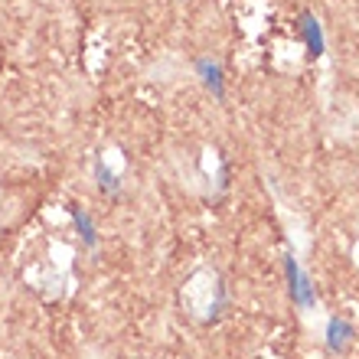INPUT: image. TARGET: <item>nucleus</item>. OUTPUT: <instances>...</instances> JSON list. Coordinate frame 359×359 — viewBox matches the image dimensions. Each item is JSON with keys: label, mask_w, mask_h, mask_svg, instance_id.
Returning a JSON list of instances; mask_svg holds the SVG:
<instances>
[{"label": "nucleus", "mask_w": 359, "mask_h": 359, "mask_svg": "<svg viewBox=\"0 0 359 359\" xmlns=\"http://www.w3.org/2000/svg\"><path fill=\"white\" fill-rule=\"evenodd\" d=\"M284 271H287V294H291V301L301 304L304 311H311L313 307V287H311V281L301 274L294 255H284Z\"/></svg>", "instance_id": "f257e3e1"}, {"label": "nucleus", "mask_w": 359, "mask_h": 359, "mask_svg": "<svg viewBox=\"0 0 359 359\" xmlns=\"http://www.w3.org/2000/svg\"><path fill=\"white\" fill-rule=\"evenodd\" d=\"M297 29H301V39H304V46H307V56L311 59L323 56V49H327V43H323V29H320V20L313 17L311 10H304L301 13Z\"/></svg>", "instance_id": "f03ea898"}, {"label": "nucleus", "mask_w": 359, "mask_h": 359, "mask_svg": "<svg viewBox=\"0 0 359 359\" xmlns=\"http://www.w3.org/2000/svg\"><path fill=\"white\" fill-rule=\"evenodd\" d=\"M196 72H199V79H203V86L222 102V98H226V76H222V66H219L216 59L199 56L196 59Z\"/></svg>", "instance_id": "7ed1b4c3"}, {"label": "nucleus", "mask_w": 359, "mask_h": 359, "mask_svg": "<svg viewBox=\"0 0 359 359\" xmlns=\"http://www.w3.org/2000/svg\"><path fill=\"white\" fill-rule=\"evenodd\" d=\"M69 216H72V226H76V236L82 238L86 248H98V229H95L92 216H88L82 206H69Z\"/></svg>", "instance_id": "20e7f679"}, {"label": "nucleus", "mask_w": 359, "mask_h": 359, "mask_svg": "<svg viewBox=\"0 0 359 359\" xmlns=\"http://www.w3.org/2000/svg\"><path fill=\"white\" fill-rule=\"evenodd\" d=\"M350 337H353V327L346 320L333 317V320L327 323V350H330V353H343V350H346Z\"/></svg>", "instance_id": "39448f33"}, {"label": "nucleus", "mask_w": 359, "mask_h": 359, "mask_svg": "<svg viewBox=\"0 0 359 359\" xmlns=\"http://www.w3.org/2000/svg\"><path fill=\"white\" fill-rule=\"evenodd\" d=\"M95 180H98V189H102L104 196H118V193H121V177H118L102 157H95Z\"/></svg>", "instance_id": "423d86ee"}]
</instances>
